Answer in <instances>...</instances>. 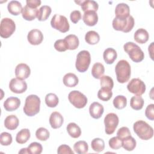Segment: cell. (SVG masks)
I'll return each mask as SVG.
<instances>
[{"mask_svg": "<svg viewBox=\"0 0 154 154\" xmlns=\"http://www.w3.org/2000/svg\"><path fill=\"white\" fill-rule=\"evenodd\" d=\"M115 72L117 80L121 84L128 82L131 75V69L129 63L125 60H120L115 67Z\"/></svg>", "mask_w": 154, "mask_h": 154, "instance_id": "cell-1", "label": "cell"}, {"mask_svg": "<svg viewBox=\"0 0 154 154\" xmlns=\"http://www.w3.org/2000/svg\"><path fill=\"white\" fill-rule=\"evenodd\" d=\"M40 99L35 94H31L26 97L23 106L24 113L29 117L34 116L40 111Z\"/></svg>", "mask_w": 154, "mask_h": 154, "instance_id": "cell-2", "label": "cell"}, {"mask_svg": "<svg viewBox=\"0 0 154 154\" xmlns=\"http://www.w3.org/2000/svg\"><path fill=\"white\" fill-rule=\"evenodd\" d=\"M133 129L137 136L143 140H148L153 136V129L143 120H138L134 124Z\"/></svg>", "mask_w": 154, "mask_h": 154, "instance_id": "cell-3", "label": "cell"}, {"mask_svg": "<svg viewBox=\"0 0 154 154\" xmlns=\"http://www.w3.org/2000/svg\"><path fill=\"white\" fill-rule=\"evenodd\" d=\"M123 49L134 62L140 63L143 60L144 52L137 44L132 42H127L124 45Z\"/></svg>", "mask_w": 154, "mask_h": 154, "instance_id": "cell-4", "label": "cell"}, {"mask_svg": "<svg viewBox=\"0 0 154 154\" xmlns=\"http://www.w3.org/2000/svg\"><path fill=\"white\" fill-rule=\"evenodd\" d=\"M135 24L134 19L132 16H129L126 19L115 17L112 20V27L116 31H122L127 33L131 31Z\"/></svg>", "mask_w": 154, "mask_h": 154, "instance_id": "cell-5", "label": "cell"}, {"mask_svg": "<svg viewBox=\"0 0 154 154\" xmlns=\"http://www.w3.org/2000/svg\"><path fill=\"white\" fill-rule=\"evenodd\" d=\"M91 62L90 54L88 51L83 50L80 51L77 56L75 63L76 70L81 73L85 72L89 67Z\"/></svg>", "mask_w": 154, "mask_h": 154, "instance_id": "cell-6", "label": "cell"}, {"mask_svg": "<svg viewBox=\"0 0 154 154\" xmlns=\"http://www.w3.org/2000/svg\"><path fill=\"white\" fill-rule=\"evenodd\" d=\"M51 25L53 28L58 30L63 33L67 32L70 28L67 19L64 16L58 14H54L52 17Z\"/></svg>", "mask_w": 154, "mask_h": 154, "instance_id": "cell-7", "label": "cell"}, {"mask_svg": "<svg viewBox=\"0 0 154 154\" xmlns=\"http://www.w3.org/2000/svg\"><path fill=\"white\" fill-rule=\"evenodd\" d=\"M16 29V24L10 18L5 17L1 21L0 35L1 37L7 38L10 37Z\"/></svg>", "mask_w": 154, "mask_h": 154, "instance_id": "cell-8", "label": "cell"}, {"mask_svg": "<svg viewBox=\"0 0 154 154\" xmlns=\"http://www.w3.org/2000/svg\"><path fill=\"white\" fill-rule=\"evenodd\" d=\"M69 102L76 108L81 109L85 106L87 103V97L78 90H73L68 95Z\"/></svg>", "mask_w": 154, "mask_h": 154, "instance_id": "cell-9", "label": "cell"}, {"mask_svg": "<svg viewBox=\"0 0 154 154\" xmlns=\"http://www.w3.org/2000/svg\"><path fill=\"white\" fill-rule=\"evenodd\" d=\"M119 122V119L115 113H109L104 118L105 131L106 134H112L117 128Z\"/></svg>", "mask_w": 154, "mask_h": 154, "instance_id": "cell-10", "label": "cell"}, {"mask_svg": "<svg viewBox=\"0 0 154 154\" xmlns=\"http://www.w3.org/2000/svg\"><path fill=\"white\" fill-rule=\"evenodd\" d=\"M128 91L137 96H141L146 91L144 82L139 78H133L127 85Z\"/></svg>", "mask_w": 154, "mask_h": 154, "instance_id": "cell-11", "label": "cell"}, {"mask_svg": "<svg viewBox=\"0 0 154 154\" xmlns=\"http://www.w3.org/2000/svg\"><path fill=\"white\" fill-rule=\"evenodd\" d=\"M9 88L13 93L21 94L26 90L27 84L23 80H20L17 78H13L9 83Z\"/></svg>", "mask_w": 154, "mask_h": 154, "instance_id": "cell-12", "label": "cell"}, {"mask_svg": "<svg viewBox=\"0 0 154 154\" xmlns=\"http://www.w3.org/2000/svg\"><path fill=\"white\" fill-rule=\"evenodd\" d=\"M30 74V68L26 64L20 63L16 67L15 75L17 78L20 80H25L29 77Z\"/></svg>", "mask_w": 154, "mask_h": 154, "instance_id": "cell-13", "label": "cell"}, {"mask_svg": "<svg viewBox=\"0 0 154 154\" xmlns=\"http://www.w3.org/2000/svg\"><path fill=\"white\" fill-rule=\"evenodd\" d=\"M28 42L32 45H38L43 40V35L41 31L37 29L31 30L27 35Z\"/></svg>", "mask_w": 154, "mask_h": 154, "instance_id": "cell-14", "label": "cell"}, {"mask_svg": "<svg viewBox=\"0 0 154 154\" xmlns=\"http://www.w3.org/2000/svg\"><path fill=\"white\" fill-rule=\"evenodd\" d=\"M116 17L118 18L126 19L130 16V8L125 3L118 4L115 8Z\"/></svg>", "mask_w": 154, "mask_h": 154, "instance_id": "cell-15", "label": "cell"}, {"mask_svg": "<svg viewBox=\"0 0 154 154\" xmlns=\"http://www.w3.org/2000/svg\"><path fill=\"white\" fill-rule=\"evenodd\" d=\"M104 108L102 105L97 102L92 103L89 107V112L90 116L95 119L100 118L103 113Z\"/></svg>", "mask_w": 154, "mask_h": 154, "instance_id": "cell-16", "label": "cell"}, {"mask_svg": "<svg viewBox=\"0 0 154 154\" xmlns=\"http://www.w3.org/2000/svg\"><path fill=\"white\" fill-rule=\"evenodd\" d=\"M20 105V100L16 97H10L4 102V108L7 111L16 110Z\"/></svg>", "mask_w": 154, "mask_h": 154, "instance_id": "cell-17", "label": "cell"}, {"mask_svg": "<svg viewBox=\"0 0 154 154\" xmlns=\"http://www.w3.org/2000/svg\"><path fill=\"white\" fill-rule=\"evenodd\" d=\"M63 122L64 119L60 112L54 111L51 113L49 117V123L52 128H60L62 126Z\"/></svg>", "mask_w": 154, "mask_h": 154, "instance_id": "cell-18", "label": "cell"}, {"mask_svg": "<svg viewBox=\"0 0 154 154\" xmlns=\"http://www.w3.org/2000/svg\"><path fill=\"white\" fill-rule=\"evenodd\" d=\"M75 2L79 4L81 9L83 11H97L99 8V5L97 2L93 0H87L82 1H76Z\"/></svg>", "mask_w": 154, "mask_h": 154, "instance_id": "cell-19", "label": "cell"}, {"mask_svg": "<svg viewBox=\"0 0 154 154\" xmlns=\"http://www.w3.org/2000/svg\"><path fill=\"white\" fill-rule=\"evenodd\" d=\"M82 20L85 25L93 26L97 23L98 16L95 11H86L83 14Z\"/></svg>", "mask_w": 154, "mask_h": 154, "instance_id": "cell-20", "label": "cell"}, {"mask_svg": "<svg viewBox=\"0 0 154 154\" xmlns=\"http://www.w3.org/2000/svg\"><path fill=\"white\" fill-rule=\"evenodd\" d=\"M38 10L37 8H32L26 5L23 8L22 11V17L28 21L33 20L35 18L37 17Z\"/></svg>", "mask_w": 154, "mask_h": 154, "instance_id": "cell-21", "label": "cell"}, {"mask_svg": "<svg viewBox=\"0 0 154 154\" xmlns=\"http://www.w3.org/2000/svg\"><path fill=\"white\" fill-rule=\"evenodd\" d=\"M134 38L135 42L140 44H144L146 43L149 38V35L148 32L144 28L138 29L134 35Z\"/></svg>", "mask_w": 154, "mask_h": 154, "instance_id": "cell-22", "label": "cell"}, {"mask_svg": "<svg viewBox=\"0 0 154 154\" xmlns=\"http://www.w3.org/2000/svg\"><path fill=\"white\" fill-rule=\"evenodd\" d=\"M117 54L116 51L111 48H106L103 53V58L105 62L108 64H112L116 60Z\"/></svg>", "mask_w": 154, "mask_h": 154, "instance_id": "cell-23", "label": "cell"}, {"mask_svg": "<svg viewBox=\"0 0 154 154\" xmlns=\"http://www.w3.org/2000/svg\"><path fill=\"white\" fill-rule=\"evenodd\" d=\"M19 124V120L15 115L8 116L4 120L5 127L11 131L16 129Z\"/></svg>", "mask_w": 154, "mask_h": 154, "instance_id": "cell-24", "label": "cell"}, {"mask_svg": "<svg viewBox=\"0 0 154 154\" xmlns=\"http://www.w3.org/2000/svg\"><path fill=\"white\" fill-rule=\"evenodd\" d=\"M63 84L68 87H75L79 82L78 78L77 76L72 73H66L63 77Z\"/></svg>", "mask_w": 154, "mask_h": 154, "instance_id": "cell-25", "label": "cell"}, {"mask_svg": "<svg viewBox=\"0 0 154 154\" xmlns=\"http://www.w3.org/2000/svg\"><path fill=\"white\" fill-rule=\"evenodd\" d=\"M7 9L8 12L14 16L19 15L22 11V6L20 2L17 1H11L7 5Z\"/></svg>", "mask_w": 154, "mask_h": 154, "instance_id": "cell-26", "label": "cell"}, {"mask_svg": "<svg viewBox=\"0 0 154 154\" xmlns=\"http://www.w3.org/2000/svg\"><path fill=\"white\" fill-rule=\"evenodd\" d=\"M66 129L69 135L73 138H79L81 135V129L75 123L72 122L69 123L67 126Z\"/></svg>", "mask_w": 154, "mask_h": 154, "instance_id": "cell-27", "label": "cell"}, {"mask_svg": "<svg viewBox=\"0 0 154 154\" xmlns=\"http://www.w3.org/2000/svg\"><path fill=\"white\" fill-rule=\"evenodd\" d=\"M31 137L30 131L28 129L25 128L21 129L17 132L16 137V141L17 143L22 144L28 141Z\"/></svg>", "mask_w": 154, "mask_h": 154, "instance_id": "cell-28", "label": "cell"}, {"mask_svg": "<svg viewBox=\"0 0 154 154\" xmlns=\"http://www.w3.org/2000/svg\"><path fill=\"white\" fill-rule=\"evenodd\" d=\"M64 39L65 40L67 45L68 49L69 50H75L79 46V41L76 35H68Z\"/></svg>", "mask_w": 154, "mask_h": 154, "instance_id": "cell-29", "label": "cell"}, {"mask_svg": "<svg viewBox=\"0 0 154 154\" xmlns=\"http://www.w3.org/2000/svg\"><path fill=\"white\" fill-rule=\"evenodd\" d=\"M85 40L89 45H96L99 43L100 36L97 32L94 31H89L85 34Z\"/></svg>", "mask_w": 154, "mask_h": 154, "instance_id": "cell-30", "label": "cell"}, {"mask_svg": "<svg viewBox=\"0 0 154 154\" xmlns=\"http://www.w3.org/2000/svg\"><path fill=\"white\" fill-rule=\"evenodd\" d=\"M105 67L100 63H96L91 69V75L96 79H100L104 74Z\"/></svg>", "mask_w": 154, "mask_h": 154, "instance_id": "cell-31", "label": "cell"}, {"mask_svg": "<svg viewBox=\"0 0 154 154\" xmlns=\"http://www.w3.org/2000/svg\"><path fill=\"white\" fill-rule=\"evenodd\" d=\"M52 10L51 8L48 5H43L42 6L38 11L37 19L39 21H45L46 20L51 13Z\"/></svg>", "mask_w": 154, "mask_h": 154, "instance_id": "cell-32", "label": "cell"}, {"mask_svg": "<svg viewBox=\"0 0 154 154\" xmlns=\"http://www.w3.org/2000/svg\"><path fill=\"white\" fill-rule=\"evenodd\" d=\"M144 105V99L141 96H135L131 97L130 100L131 107L135 110H140Z\"/></svg>", "mask_w": 154, "mask_h": 154, "instance_id": "cell-33", "label": "cell"}, {"mask_svg": "<svg viewBox=\"0 0 154 154\" xmlns=\"http://www.w3.org/2000/svg\"><path fill=\"white\" fill-rule=\"evenodd\" d=\"M136 140L131 135L122 140V147L128 151H132L136 147Z\"/></svg>", "mask_w": 154, "mask_h": 154, "instance_id": "cell-34", "label": "cell"}, {"mask_svg": "<svg viewBox=\"0 0 154 154\" xmlns=\"http://www.w3.org/2000/svg\"><path fill=\"white\" fill-rule=\"evenodd\" d=\"M112 96V92L111 89L108 88L101 87V88L98 91L97 97L102 101L109 100Z\"/></svg>", "mask_w": 154, "mask_h": 154, "instance_id": "cell-35", "label": "cell"}, {"mask_svg": "<svg viewBox=\"0 0 154 154\" xmlns=\"http://www.w3.org/2000/svg\"><path fill=\"white\" fill-rule=\"evenodd\" d=\"M58 97L54 93H48L45 96V103L50 108H54L58 104Z\"/></svg>", "mask_w": 154, "mask_h": 154, "instance_id": "cell-36", "label": "cell"}, {"mask_svg": "<svg viewBox=\"0 0 154 154\" xmlns=\"http://www.w3.org/2000/svg\"><path fill=\"white\" fill-rule=\"evenodd\" d=\"M73 149L78 154H84L88 152V146L86 141H79L75 143Z\"/></svg>", "mask_w": 154, "mask_h": 154, "instance_id": "cell-37", "label": "cell"}, {"mask_svg": "<svg viewBox=\"0 0 154 154\" xmlns=\"http://www.w3.org/2000/svg\"><path fill=\"white\" fill-rule=\"evenodd\" d=\"M126 105L127 99L123 95H118L113 100V105L118 109H122L125 108Z\"/></svg>", "mask_w": 154, "mask_h": 154, "instance_id": "cell-38", "label": "cell"}, {"mask_svg": "<svg viewBox=\"0 0 154 154\" xmlns=\"http://www.w3.org/2000/svg\"><path fill=\"white\" fill-rule=\"evenodd\" d=\"M91 146L94 151L96 152H100L105 149V142L101 138H96L91 141Z\"/></svg>", "mask_w": 154, "mask_h": 154, "instance_id": "cell-39", "label": "cell"}, {"mask_svg": "<svg viewBox=\"0 0 154 154\" xmlns=\"http://www.w3.org/2000/svg\"><path fill=\"white\" fill-rule=\"evenodd\" d=\"M27 150L28 153L29 154H40L42 152L43 147L40 143L33 142L28 146Z\"/></svg>", "mask_w": 154, "mask_h": 154, "instance_id": "cell-40", "label": "cell"}, {"mask_svg": "<svg viewBox=\"0 0 154 154\" xmlns=\"http://www.w3.org/2000/svg\"><path fill=\"white\" fill-rule=\"evenodd\" d=\"M35 136L36 138L40 141H46L50 136V133L47 129L41 127L37 129Z\"/></svg>", "mask_w": 154, "mask_h": 154, "instance_id": "cell-41", "label": "cell"}, {"mask_svg": "<svg viewBox=\"0 0 154 154\" xmlns=\"http://www.w3.org/2000/svg\"><path fill=\"white\" fill-rule=\"evenodd\" d=\"M100 86L101 87H103V88H109L111 90H112V88L114 87V82L112 79L109 77V76H102L100 78Z\"/></svg>", "mask_w": 154, "mask_h": 154, "instance_id": "cell-42", "label": "cell"}, {"mask_svg": "<svg viewBox=\"0 0 154 154\" xmlns=\"http://www.w3.org/2000/svg\"><path fill=\"white\" fill-rule=\"evenodd\" d=\"M13 141L12 136L7 132H3L0 135V143L2 146H9Z\"/></svg>", "mask_w": 154, "mask_h": 154, "instance_id": "cell-43", "label": "cell"}, {"mask_svg": "<svg viewBox=\"0 0 154 154\" xmlns=\"http://www.w3.org/2000/svg\"><path fill=\"white\" fill-rule=\"evenodd\" d=\"M109 146L114 150H118L122 147V140L117 137L111 138L108 142Z\"/></svg>", "mask_w": 154, "mask_h": 154, "instance_id": "cell-44", "label": "cell"}, {"mask_svg": "<svg viewBox=\"0 0 154 154\" xmlns=\"http://www.w3.org/2000/svg\"><path fill=\"white\" fill-rule=\"evenodd\" d=\"M54 46V48L59 52H64L68 49L67 43L64 39H59L56 40Z\"/></svg>", "mask_w": 154, "mask_h": 154, "instance_id": "cell-45", "label": "cell"}, {"mask_svg": "<svg viewBox=\"0 0 154 154\" xmlns=\"http://www.w3.org/2000/svg\"><path fill=\"white\" fill-rule=\"evenodd\" d=\"M131 135V132L128 128L127 127H122L120 129H119L117 132V136L120 138L122 140L124 138Z\"/></svg>", "mask_w": 154, "mask_h": 154, "instance_id": "cell-46", "label": "cell"}, {"mask_svg": "<svg viewBox=\"0 0 154 154\" xmlns=\"http://www.w3.org/2000/svg\"><path fill=\"white\" fill-rule=\"evenodd\" d=\"M57 153L58 154H74L71 148L66 144L60 146L57 149Z\"/></svg>", "mask_w": 154, "mask_h": 154, "instance_id": "cell-47", "label": "cell"}, {"mask_svg": "<svg viewBox=\"0 0 154 154\" xmlns=\"http://www.w3.org/2000/svg\"><path fill=\"white\" fill-rule=\"evenodd\" d=\"M145 115L148 119L154 120V105L153 103L147 105L145 111Z\"/></svg>", "mask_w": 154, "mask_h": 154, "instance_id": "cell-48", "label": "cell"}, {"mask_svg": "<svg viewBox=\"0 0 154 154\" xmlns=\"http://www.w3.org/2000/svg\"><path fill=\"white\" fill-rule=\"evenodd\" d=\"M70 18L73 23H76L81 19V13L80 11L74 10L72 11L70 15Z\"/></svg>", "mask_w": 154, "mask_h": 154, "instance_id": "cell-49", "label": "cell"}, {"mask_svg": "<svg viewBox=\"0 0 154 154\" xmlns=\"http://www.w3.org/2000/svg\"><path fill=\"white\" fill-rule=\"evenodd\" d=\"M26 5L32 8H37L41 4V1L40 0H27L26 1Z\"/></svg>", "mask_w": 154, "mask_h": 154, "instance_id": "cell-50", "label": "cell"}, {"mask_svg": "<svg viewBox=\"0 0 154 154\" xmlns=\"http://www.w3.org/2000/svg\"><path fill=\"white\" fill-rule=\"evenodd\" d=\"M19 153H28V150H27V148H23V149H22L19 152Z\"/></svg>", "mask_w": 154, "mask_h": 154, "instance_id": "cell-51", "label": "cell"}]
</instances>
